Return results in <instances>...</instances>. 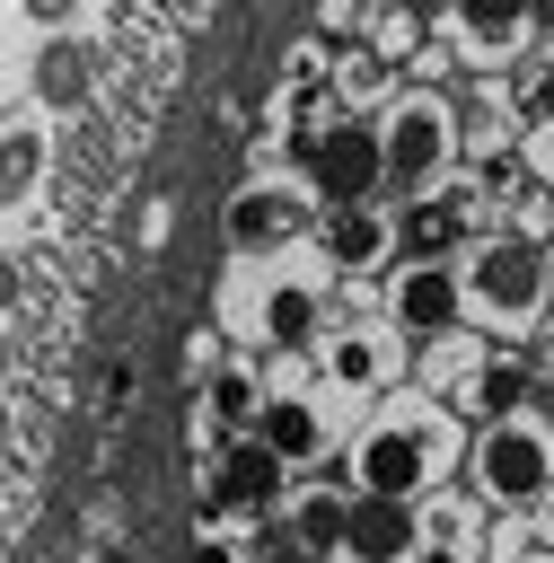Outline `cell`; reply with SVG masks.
I'll return each mask as SVG.
<instances>
[{
    "label": "cell",
    "mask_w": 554,
    "mask_h": 563,
    "mask_svg": "<svg viewBox=\"0 0 554 563\" xmlns=\"http://www.w3.org/2000/svg\"><path fill=\"white\" fill-rule=\"evenodd\" d=\"M448 457H457V422H448L440 405H422V396H396V405L352 440V484H361V493H413V501H422Z\"/></svg>",
    "instance_id": "1"
},
{
    "label": "cell",
    "mask_w": 554,
    "mask_h": 563,
    "mask_svg": "<svg viewBox=\"0 0 554 563\" xmlns=\"http://www.w3.org/2000/svg\"><path fill=\"white\" fill-rule=\"evenodd\" d=\"M466 493H484V510H536L554 493V431L528 413L484 422L466 440Z\"/></svg>",
    "instance_id": "2"
},
{
    "label": "cell",
    "mask_w": 554,
    "mask_h": 563,
    "mask_svg": "<svg viewBox=\"0 0 554 563\" xmlns=\"http://www.w3.org/2000/svg\"><path fill=\"white\" fill-rule=\"evenodd\" d=\"M378 141H387V194H431L440 176H448V158H457V123H448V97H431V88H405L396 106H387V123H378Z\"/></svg>",
    "instance_id": "3"
},
{
    "label": "cell",
    "mask_w": 554,
    "mask_h": 563,
    "mask_svg": "<svg viewBox=\"0 0 554 563\" xmlns=\"http://www.w3.org/2000/svg\"><path fill=\"white\" fill-rule=\"evenodd\" d=\"M466 290L492 325H536L545 317V290H554V264L536 238H484L466 255Z\"/></svg>",
    "instance_id": "4"
},
{
    "label": "cell",
    "mask_w": 554,
    "mask_h": 563,
    "mask_svg": "<svg viewBox=\"0 0 554 563\" xmlns=\"http://www.w3.org/2000/svg\"><path fill=\"white\" fill-rule=\"evenodd\" d=\"M308 194L317 202H369L378 185H387V141H378V123H317L308 141Z\"/></svg>",
    "instance_id": "5"
},
{
    "label": "cell",
    "mask_w": 554,
    "mask_h": 563,
    "mask_svg": "<svg viewBox=\"0 0 554 563\" xmlns=\"http://www.w3.org/2000/svg\"><path fill=\"white\" fill-rule=\"evenodd\" d=\"M281 493H290V457L264 449L255 431H237V440L211 457V475H202V510H211V519H264Z\"/></svg>",
    "instance_id": "6"
},
{
    "label": "cell",
    "mask_w": 554,
    "mask_h": 563,
    "mask_svg": "<svg viewBox=\"0 0 554 563\" xmlns=\"http://www.w3.org/2000/svg\"><path fill=\"white\" fill-rule=\"evenodd\" d=\"M466 308H475V290L457 264H396V282H387V317L422 343H448L466 325Z\"/></svg>",
    "instance_id": "7"
},
{
    "label": "cell",
    "mask_w": 554,
    "mask_h": 563,
    "mask_svg": "<svg viewBox=\"0 0 554 563\" xmlns=\"http://www.w3.org/2000/svg\"><path fill=\"white\" fill-rule=\"evenodd\" d=\"M343 563H422V501L413 493H361L352 484Z\"/></svg>",
    "instance_id": "8"
},
{
    "label": "cell",
    "mask_w": 554,
    "mask_h": 563,
    "mask_svg": "<svg viewBox=\"0 0 554 563\" xmlns=\"http://www.w3.org/2000/svg\"><path fill=\"white\" fill-rule=\"evenodd\" d=\"M308 202H317V194H299V185H237L229 211H220L229 255H273V246H290V238L308 229Z\"/></svg>",
    "instance_id": "9"
},
{
    "label": "cell",
    "mask_w": 554,
    "mask_h": 563,
    "mask_svg": "<svg viewBox=\"0 0 554 563\" xmlns=\"http://www.w3.org/2000/svg\"><path fill=\"white\" fill-rule=\"evenodd\" d=\"M317 255L334 273H378L396 255V211H369V202H317Z\"/></svg>",
    "instance_id": "10"
},
{
    "label": "cell",
    "mask_w": 554,
    "mask_h": 563,
    "mask_svg": "<svg viewBox=\"0 0 554 563\" xmlns=\"http://www.w3.org/2000/svg\"><path fill=\"white\" fill-rule=\"evenodd\" d=\"M26 88H35L44 114H79V106L97 97V62H88V44H79L70 26H53V35L35 44V62H26Z\"/></svg>",
    "instance_id": "11"
},
{
    "label": "cell",
    "mask_w": 554,
    "mask_h": 563,
    "mask_svg": "<svg viewBox=\"0 0 554 563\" xmlns=\"http://www.w3.org/2000/svg\"><path fill=\"white\" fill-rule=\"evenodd\" d=\"M475 202H457V194H413L405 211H396V264H448L457 246H466V220Z\"/></svg>",
    "instance_id": "12"
},
{
    "label": "cell",
    "mask_w": 554,
    "mask_h": 563,
    "mask_svg": "<svg viewBox=\"0 0 554 563\" xmlns=\"http://www.w3.org/2000/svg\"><path fill=\"white\" fill-rule=\"evenodd\" d=\"M528 396H536V369H528L519 352H475V361H466L457 405H466L475 422H510V413H528Z\"/></svg>",
    "instance_id": "13"
},
{
    "label": "cell",
    "mask_w": 554,
    "mask_h": 563,
    "mask_svg": "<svg viewBox=\"0 0 554 563\" xmlns=\"http://www.w3.org/2000/svg\"><path fill=\"white\" fill-rule=\"evenodd\" d=\"M264 449H281L290 466H308V457H325V413H317V396H299V387H273L264 396V413L246 422Z\"/></svg>",
    "instance_id": "14"
},
{
    "label": "cell",
    "mask_w": 554,
    "mask_h": 563,
    "mask_svg": "<svg viewBox=\"0 0 554 563\" xmlns=\"http://www.w3.org/2000/svg\"><path fill=\"white\" fill-rule=\"evenodd\" d=\"M317 361H325V387H343V396H378V387L396 378V352H387V334H369V325H343Z\"/></svg>",
    "instance_id": "15"
},
{
    "label": "cell",
    "mask_w": 554,
    "mask_h": 563,
    "mask_svg": "<svg viewBox=\"0 0 554 563\" xmlns=\"http://www.w3.org/2000/svg\"><path fill=\"white\" fill-rule=\"evenodd\" d=\"M255 325H264L273 352H308V343L325 334V299H317V282H273L264 308H255Z\"/></svg>",
    "instance_id": "16"
},
{
    "label": "cell",
    "mask_w": 554,
    "mask_h": 563,
    "mask_svg": "<svg viewBox=\"0 0 554 563\" xmlns=\"http://www.w3.org/2000/svg\"><path fill=\"white\" fill-rule=\"evenodd\" d=\"M448 26H457L466 53H519V44L536 35L528 0H448Z\"/></svg>",
    "instance_id": "17"
},
{
    "label": "cell",
    "mask_w": 554,
    "mask_h": 563,
    "mask_svg": "<svg viewBox=\"0 0 554 563\" xmlns=\"http://www.w3.org/2000/svg\"><path fill=\"white\" fill-rule=\"evenodd\" d=\"M475 519H484V493H466V501H422V563H484V554H475Z\"/></svg>",
    "instance_id": "18"
},
{
    "label": "cell",
    "mask_w": 554,
    "mask_h": 563,
    "mask_svg": "<svg viewBox=\"0 0 554 563\" xmlns=\"http://www.w3.org/2000/svg\"><path fill=\"white\" fill-rule=\"evenodd\" d=\"M343 528H352V493H343V484L290 493V537H308L317 554H343Z\"/></svg>",
    "instance_id": "19"
},
{
    "label": "cell",
    "mask_w": 554,
    "mask_h": 563,
    "mask_svg": "<svg viewBox=\"0 0 554 563\" xmlns=\"http://www.w3.org/2000/svg\"><path fill=\"white\" fill-rule=\"evenodd\" d=\"M44 185V132L35 123H18V132H0V211L9 202H26Z\"/></svg>",
    "instance_id": "20"
},
{
    "label": "cell",
    "mask_w": 554,
    "mask_h": 563,
    "mask_svg": "<svg viewBox=\"0 0 554 563\" xmlns=\"http://www.w3.org/2000/svg\"><path fill=\"white\" fill-rule=\"evenodd\" d=\"M202 396H211V422H220V431H246V422L264 413V387H255L246 369H211Z\"/></svg>",
    "instance_id": "21"
},
{
    "label": "cell",
    "mask_w": 554,
    "mask_h": 563,
    "mask_svg": "<svg viewBox=\"0 0 554 563\" xmlns=\"http://www.w3.org/2000/svg\"><path fill=\"white\" fill-rule=\"evenodd\" d=\"M519 114H528V123H554V53L519 70Z\"/></svg>",
    "instance_id": "22"
},
{
    "label": "cell",
    "mask_w": 554,
    "mask_h": 563,
    "mask_svg": "<svg viewBox=\"0 0 554 563\" xmlns=\"http://www.w3.org/2000/svg\"><path fill=\"white\" fill-rule=\"evenodd\" d=\"M255 563H325V554H317L308 537H290V528H273V537L255 545Z\"/></svg>",
    "instance_id": "23"
},
{
    "label": "cell",
    "mask_w": 554,
    "mask_h": 563,
    "mask_svg": "<svg viewBox=\"0 0 554 563\" xmlns=\"http://www.w3.org/2000/svg\"><path fill=\"white\" fill-rule=\"evenodd\" d=\"M185 563H255V554H246V545H229V537H220V528H202V537H193V554H185Z\"/></svg>",
    "instance_id": "24"
},
{
    "label": "cell",
    "mask_w": 554,
    "mask_h": 563,
    "mask_svg": "<svg viewBox=\"0 0 554 563\" xmlns=\"http://www.w3.org/2000/svg\"><path fill=\"white\" fill-rule=\"evenodd\" d=\"M18 9H26V18H35V26H44V35H53V26H70V18H79V0H18Z\"/></svg>",
    "instance_id": "25"
},
{
    "label": "cell",
    "mask_w": 554,
    "mask_h": 563,
    "mask_svg": "<svg viewBox=\"0 0 554 563\" xmlns=\"http://www.w3.org/2000/svg\"><path fill=\"white\" fill-rule=\"evenodd\" d=\"M528 167L554 176V123H528Z\"/></svg>",
    "instance_id": "26"
},
{
    "label": "cell",
    "mask_w": 554,
    "mask_h": 563,
    "mask_svg": "<svg viewBox=\"0 0 554 563\" xmlns=\"http://www.w3.org/2000/svg\"><path fill=\"white\" fill-rule=\"evenodd\" d=\"M26 299V273H18V255H0V317Z\"/></svg>",
    "instance_id": "27"
},
{
    "label": "cell",
    "mask_w": 554,
    "mask_h": 563,
    "mask_svg": "<svg viewBox=\"0 0 554 563\" xmlns=\"http://www.w3.org/2000/svg\"><path fill=\"white\" fill-rule=\"evenodd\" d=\"M528 18H536V35L554 44V0H528Z\"/></svg>",
    "instance_id": "28"
},
{
    "label": "cell",
    "mask_w": 554,
    "mask_h": 563,
    "mask_svg": "<svg viewBox=\"0 0 554 563\" xmlns=\"http://www.w3.org/2000/svg\"><path fill=\"white\" fill-rule=\"evenodd\" d=\"M0 378H9V334H0Z\"/></svg>",
    "instance_id": "29"
}]
</instances>
